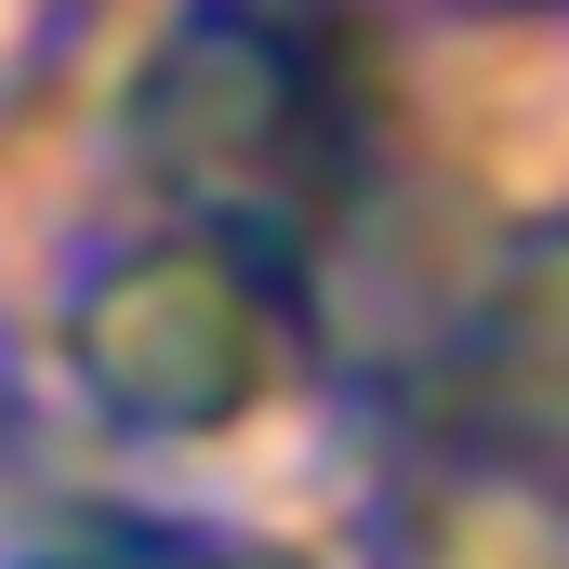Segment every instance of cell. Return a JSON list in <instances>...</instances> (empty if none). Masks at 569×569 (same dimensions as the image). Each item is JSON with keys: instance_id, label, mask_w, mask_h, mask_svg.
Segmentation results:
<instances>
[{"instance_id": "cell-1", "label": "cell", "mask_w": 569, "mask_h": 569, "mask_svg": "<svg viewBox=\"0 0 569 569\" xmlns=\"http://www.w3.org/2000/svg\"><path fill=\"white\" fill-rule=\"evenodd\" d=\"M477 345H490L503 398H530V425H569V212H557V226H530V239L490 266Z\"/></svg>"}]
</instances>
